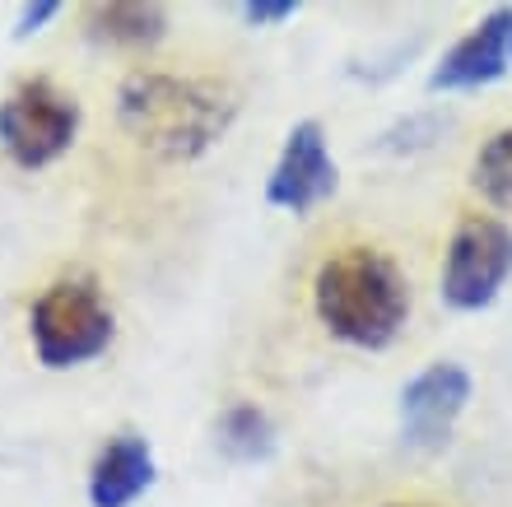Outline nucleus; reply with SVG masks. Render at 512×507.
Here are the masks:
<instances>
[{
	"mask_svg": "<svg viewBox=\"0 0 512 507\" xmlns=\"http://www.w3.org/2000/svg\"><path fill=\"white\" fill-rule=\"evenodd\" d=\"M512 275V228L494 214H466L452 233L443 266V298L457 312H480Z\"/></svg>",
	"mask_w": 512,
	"mask_h": 507,
	"instance_id": "5",
	"label": "nucleus"
},
{
	"mask_svg": "<svg viewBox=\"0 0 512 507\" xmlns=\"http://www.w3.org/2000/svg\"><path fill=\"white\" fill-rule=\"evenodd\" d=\"M336 159L326 149V131L317 121H298L294 131L284 135L280 163L266 182V201L275 210H294L308 214L312 205H322L336 191Z\"/></svg>",
	"mask_w": 512,
	"mask_h": 507,
	"instance_id": "6",
	"label": "nucleus"
},
{
	"mask_svg": "<svg viewBox=\"0 0 512 507\" xmlns=\"http://www.w3.org/2000/svg\"><path fill=\"white\" fill-rule=\"evenodd\" d=\"M154 484V452L140 433H117L98 452L89 470V503L94 507H131Z\"/></svg>",
	"mask_w": 512,
	"mask_h": 507,
	"instance_id": "9",
	"label": "nucleus"
},
{
	"mask_svg": "<svg viewBox=\"0 0 512 507\" xmlns=\"http://www.w3.org/2000/svg\"><path fill=\"white\" fill-rule=\"evenodd\" d=\"M298 14V0H247L243 5V19L252 28H275L284 19H294Z\"/></svg>",
	"mask_w": 512,
	"mask_h": 507,
	"instance_id": "13",
	"label": "nucleus"
},
{
	"mask_svg": "<svg viewBox=\"0 0 512 507\" xmlns=\"http://www.w3.org/2000/svg\"><path fill=\"white\" fill-rule=\"evenodd\" d=\"M117 117L145 149L177 163L196 159L229 135L238 117V94L219 80L135 70L117 89Z\"/></svg>",
	"mask_w": 512,
	"mask_h": 507,
	"instance_id": "1",
	"label": "nucleus"
},
{
	"mask_svg": "<svg viewBox=\"0 0 512 507\" xmlns=\"http://www.w3.org/2000/svg\"><path fill=\"white\" fill-rule=\"evenodd\" d=\"M84 24L89 38L108 47H154L168 33V10L145 0H112V5H89Z\"/></svg>",
	"mask_w": 512,
	"mask_h": 507,
	"instance_id": "10",
	"label": "nucleus"
},
{
	"mask_svg": "<svg viewBox=\"0 0 512 507\" xmlns=\"http://www.w3.org/2000/svg\"><path fill=\"white\" fill-rule=\"evenodd\" d=\"M80 131V103L52 80H24L0 103V149L19 168H47Z\"/></svg>",
	"mask_w": 512,
	"mask_h": 507,
	"instance_id": "4",
	"label": "nucleus"
},
{
	"mask_svg": "<svg viewBox=\"0 0 512 507\" xmlns=\"http://www.w3.org/2000/svg\"><path fill=\"white\" fill-rule=\"evenodd\" d=\"M508 52H512V33H508Z\"/></svg>",
	"mask_w": 512,
	"mask_h": 507,
	"instance_id": "15",
	"label": "nucleus"
},
{
	"mask_svg": "<svg viewBox=\"0 0 512 507\" xmlns=\"http://www.w3.org/2000/svg\"><path fill=\"white\" fill-rule=\"evenodd\" d=\"M28 335L47 368H75L112 345V307L89 275H70L42 289L28 312Z\"/></svg>",
	"mask_w": 512,
	"mask_h": 507,
	"instance_id": "3",
	"label": "nucleus"
},
{
	"mask_svg": "<svg viewBox=\"0 0 512 507\" xmlns=\"http://www.w3.org/2000/svg\"><path fill=\"white\" fill-rule=\"evenodd\" d=\"M215 438H219V452L229 456V461H243V466L247 461H266L275 452V424L256 405H229V410L219 414Z\"/></svg>",
	"mask_w": 512,
	"mask_h": 507,
	"instance_id": "11",
	"label": "nucleus"
},
{
	"mask_svg": "<svg viewBox=\"0 0 512 507\" xmlns=\"http://www.w3.org/2000/svg\"><path fill=\"white\" fill-rule=\"evenodd\" d=\"M475 187L485 191L494 205L512 210V126L489 135V145L475 154Z\"/></svg>",
	"mask_w": 512,
	"mask_h": 507,
	"instance_id": "12",
	"label": "nucleus"
},
{
	"mask_svg": "<svg viewBox=\"0 0 512 507\" xmlns=\"http://www.w3.org/2000/svg\"><path fill=\"white\" fill-rule=\"evenodd\" d=\"M312 303L336 340L354 349H382L410 317V284L378 247H340L317 270Z\"/></svg>",
	"mask_w": 512,
	"mask_h": 507,
	"instance_id": "2",
	"label": "nucleus"
},
{
	"mask_svg": "<svg viewBox=\"0 0 512 507\" xmlns=\"http://www.w3.org/2000/svg\"><path fill=\"white\" fill-rule=\"evenodd\" d=\"M508 33H512V10H494L485 24H475L438 61V70L429 75V89L433 94H457V89H480V84L503 80L512 66Z\"/></svg>",
	"mask_w": 512,
	"mask_h": 507,
	"instance_id": "8",
	"label": "nucleus"
},
{
	"mask_svg": "<svg viewBox=\"0 0 512 507\" xmlns=\"http://www.w3.org/2000/svg\"><path fill=\"white\" fill-rule=\"evenodd\" d=\"M61 14V5L56 0H38V5H24V14H19V24H14V38H28V33H38L47 19H56Z\"/></svg>",
	"mask_w": 512,
	"mask_h": 507,
	"instance_id": "14",
	"label": "nucleus"
},
{
	"mask_svg": "<svg viewBox=\"0 0 512 507\" xmlns=\"http://www.w3.org/2000/svg\"><path fill=\"white\" fill-rule=\"evenodd\" d=\"M471 401V373L461 363H429L401 391V428L415 447H443L452 424Z\"/></svg>",
	"mask_w": 512,
	"mask_h": 507,
	"instance_id": "7",
	"label": "nucleus"
}]
</instances>
